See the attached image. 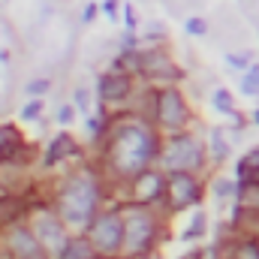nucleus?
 I'll return each mask as SVG.
<instances>
[{"label":"nucleus","instance_id":"26","mask_svg":"<svg viewBox=\"0 0 259 259\" xmlns=\"http://www.w3.org/2000/svg\"><path fill=\"white\" fill-rule=\"evenodd\" d=\"M42 115V100H27L21 106V121H36Z\"/></svg>","mask_w":259,"mask_h":259},{"label":"nucleus","instance_id":"19","mask_svg":"<svg viewBox=\"0 0 259 259\" xmlns=\"http://www.w3.org/2000/svg\"><path fill=\"white\" fill-rule=\"evenodd\" d=\"M223 136H226V133L220 127L211 133V157H214V163H223V160L229 157V142H226Z\"/></svg>","mask_w":259,"mask_h":259},{"label":"nucleus","instance_id":"2","mask_svg":"<svg viewBox=\"0 0 259 259\" xmlns=\"http://www.w3.org/2000/svg\"><path fill=\"white\" fill-rule=\"evenodd\" d=\"M97 202H100V184H97V178L91 172L69 175L61 184V190H58V199H55L61 220L66 226H75V229L91 226L97 220V214H94Z\"/></svg>","mask_w":259,"mask_h":259},{"label":"nucleus","instance_id":"27","mask_svg":"<svg viewBox=\"0 0 259 259\" xmlns=\"http://www.w3.org/2000/svg\"><path fill=\"white\" fill-rule=\"evenodd\" d=\"M124 27H127V33H136L139 30V12H136V6L133 3H124Z\"/></svg>","mask_w":259,"mask_h":259},{"label":"nucleus","instance_id":"32","mask_svg":"<svg viewBox=\"0 0 259 259\" xmlns=\"http://www.w3.org/2000/svg\"><path fill=\"white\" fill-rule=\"evenodd\" d=\"M253 124H256V127H259V109H256V112H253Z\"/></svg>","mask_w":259,"mask_h":259},{"label":"nucleus","instance_id":"9","mask_svg":"<svg viewBox=\"0 0 259 259\" xmlns=\"http://www.w3.org/2000/svg\"><path fill=\"white\" fill-rule=\"evenodd\" d=\"M133 94V78L121 69H112L100 78V100L103 103H121Z\"/></svg>","mask_w":259,"mask_h":259},{"label":"nucleus","instance_id":"1","mask_svg":"<svg viewBox=\"0 0 259 259\" xmlns=\"http://www.w3.org/2000/svg\"><path fill=\"white\" fill-rule=\"evenodd\" d=\"M103 157L121 178L136 181L142 172L151 169V160L157 157V136L142 121H124L109 136Z\"/></svg>","mask_w":259,"mask_h":259},{"label":"nucleus","instance_id":"20","mask_svg":"<svg viewBox=\"0 0 259 259\" xmlns=\"http://www.w3.org/2000/svg\"><path fill=\"white\" fill-rule=\"evenodd\" d=\"M241 94L244 97H259V64H253L250 72L241 78Z\"/></svg>","mask_w":259,"mask_h":259},{"label":"nucleus","instance_id":"16","mask_svg":"<svg viewBox=\"0 0 259 259\" xmlns=\"http://www.w3.org/2000/svg\"><path fill=\"white\" fill-rule=\"evenodd\" d=\"M49 91H52V78H49V75L30 78V81L24 84V94H27V100H42V97H46Z\"/></svg>","mask_w":259,"mask_h":259},{"label":"nucleus","instance_id":"18","mask_svg":"<svg viewBox=\"0 0 259 259\" xmlns=\"http://www.w3.org/2000/svg\"><path fill=\"white\" fill-rule=\"evenodd\" d=\"M211 103H214V109H217L220 115H235V100H232V94H229L226 88H217V91L211 94Z\"/></svg>","mask_w":259,"mask_h":259},{"label":"nucleus","instance_id":"14","mask_svg":"<svg viewBox=\"0 0 259 259\" xmlns=\"http://www.w3.org/2000/svg\"><path fill=\"white\" fill-rule=\"evenodd\" d=\"M18 139H21V136H18L12 127H0V160H12L15 148L21 145Z\"/></svg>","mask_w":259,"mask_h":259},{"label":"nucleus","instance_id":"10","mask_svg":"<svg viewBox=\"0 0 259 259\" xmlns=\"http://www.w3.org/2000/svg\"><path fill=\"white\" fill-rule=\"evenodd\" d=\"M6 250H9L12 259H42L46 256L42 244L36 241V235L30 229H15L9 235V241H6Z\"/></svg>","mask_w":259,"mask_h":259},{"label":"nucleus","instance_id":"21","mask_svg":"<svg viewBox=\"0 0 259 259\" xmlns=\"http://www.w3.org/2000/svg\"><path fill=\"white\" fill-rule=\"evenodd\" d=\"M184 30H187V36H205V33H208V21H205L202 15H190V18L184 21Z\"/></svg>","mask_w":259,"mask_h":259},{"label":"nucleus","instance_id":"13","mask_svg":"<svg viewBox=\"0 0 259 259\" xmlns=\"http://www.w3.org/2000/svg\"><path fill=\"white\" fill-rule=\"evenodd\" d=\"M100 253L94 250L91 238H69V244L64 247L61 259H97Z\"/></svg>","mask_w":259,"mask_h":259},{"label":"nucleus","instance_id":"24","mask_svg":"<svg viewBox=\"0 0 259 259\" xmlns=\"http://www.w3.org/2000/svg\"><path fill=\"white\" fill-rule=\"evenodd\" d=\"M232 259H259V244L256 241H241V244L235 247Z\"/></svg>","mask_w":259,"mask_h":259},{"label":"nucleus","instance_id":"22","mask_svg":"<svg viewBox=\"0 0 259 259\" xmlns=\"http://www.w3.org/2000/svg\"><path fill=\"white\" fill-rule=\"evenodd\" d=\"M75 115H78V109H75L72 103H64V106H58V112H55V121H58L61 127H69V124L75 121Z\"/></svg>","mask_w":259,"mask_h":259},{"label":"nucleus","instance_id":"4","mask_svg":"<svg viewBox=\"0 0 259 259\" xmlns=\"http://www.w3.org/2000/svg\"><path fill=\"white\" fill-rule=\"evenodd\" d=\"M163 166L172 172V175H178V172H199L202 166H205V145L190 136V133H175L169 142H166V148H163Z\"/></svg>","mask_w":259,"mask_h":259},{"label":"nucleus","instance_id":"3","mask_svg":"<svg viewBox=\"0 0 259 259\" xmlns=\"http://www.w3.org/2000/svg\"><path fill=\"white\" fill-rule=\"evenodd\" d=\"M157 238V220L148 205H130L124 208V250L130 256H145L154 247Z\"/></svg>","mask_w":259,"mask_h":259},{"label":"nucleus","instance_id":"15","mask_svg":"<svg viewBox=\"0 0 259 259\" xmlns=\"http://www.w3.org/2000/svg\"><path fill=\"white\" fill-rule=\"evenodd\" d=\"M205 226H208V217H205V211H196L193 220H190V226L181 232V241H196V238H202V235H205Z\"/></svg>","mask_w":259,"mask_h":259},{"label":"nucleus","instance_id":"12","mask_svg":"<svg viewBox=\"0 0 259 259\" xmlns=\"http://www.w3.org/2000/svg\"><path fill=\"white\" fill-rule=\"evenodd\" d=\"M69 154H78V145H75V139H72L69 133H61V136H55V139H52V145H49L46 166H55V163H61L64 157H69Z\"/></svg>","mask_w":259,"mask_h":259},{"label":"nucleus","instance_id":"31","mask_svg":"<svg viewBox=\"0 0 259 259\" xmlns=\"http://www.w3.org/2000/svg\"><path fill=\"white\" fill-rule=\"evenodd\" d=\"M250 181H253V184H259V172H253V175H250Z\"/></svg>","mask_w":259,"mask_h":259},{"label":"nucleus","instance_id":"6","mask_svg":"<svg viewBox=\"0 0 259 259\" xmlns=\"http://www.w3.org/2000/svg\"><path fill=\"white\" fill-rule=\"evenodd\" d=\"M88 238L100 256H115L118 250H124V214L118 211L97 214V220L88 229Z\"/></svg>","mask_w":259,"mask_h":259},{"label":"nucleus","instance_id":"5","mask_svg":"<svg viewBox=\"0 0 259 259\" xmlns=\"http://www.w3.org/2000/svg\"><path fill=\"white\" fill-rule=\"evenodd\" d=\"M30 232H33L36 241L42 244L46 256L61 259L64 247L69 244V238H66V223L61 220V214L52 211V208H39L36 214H30Z\"/></svg>","mask_w":259,"mask_h":259},{"label":"nucleus","instance_id":"29","mask_svg":"<svg viewBox=\"0 0 259 259\" xmlns=\"http://www.w3.org/2000/svg\"><path fill=\"white\" fill-rule=\"evenodd\" d=\"M100 12H103V9H100V3H97V0H88V3H84V9H81V24H94Z\"/></svg>","mask_w":259,"mask_h":259},{"label":"nucleus","instance_id":"28","mask_svg":"<svg viewBox=\"0 0 259 259\" xmlns=\"http://www.w3.org/2000/svg\"><path fill=\"white\" fill-rule=\"evenodd\" d=\"M226 64L232 69H250V55H241V52H226Z\"/></svg>","mask_w":259,"mask_h":259},{"label":"nucleus","instance_id":"23","mask_svg":"<svg viewBox=\"0 0 259 259\" xmlns=\"http://www.w3.org/2000/svg\"><path fill=\"white\" fill-rule=\"evenodd\" d=\"M100 9H103V15H106L109 21H121V18H124V6H121L118 0H103Z\"/></svg>","mask_w":259,"mask_h":259},{"label":"nucleus","instance_id":"11","mask_svg":"<svg viewBox=\"0 0 259 259\" xmlns=\"http://www.w3.org/2000/svg\"><path fill=\"white\" fill-rule=\"evenodd\" d=\"M166 181L157 175V172H142L139 178H136V187H133V199H136V205H154L157 199H163L166 196Z\"/></svg>","mask_w":259,"mask_h":259},{"label":"nucleus","instance_id":"8","mask_svg":"<svg viewBox=\"0 0 259 259\" xmlns=\"http://www.w3.org/2000/svg\"><path fill=\"white\" fill-rule=\"evenodd\" d=\"M166 196H169V208L172 211H184V208L199 205L202 184L196 181V175H190V172H178V175H172V181L166 187Z\"/></svg>","mask_w":259,"mask_h":259},{"label":"nucleus","instance_id":"17","mask_svg":"<svg viewBox=\"0 0 259 259\" xmlns=\"http://www.w3.org/2000/svg\"><path fill=\"white\" fill-rule=\"evenodd\" d=\"M72 106L81 112V118H88V115H91L94 100H91V91H88L84 84H75V88H72Z\"/></svg>","mask_w":259,"mask_h":259},{"label":"nucleus","instance_id":"33","mask_svg":"<svg viewBox=\"0 0 259 259\" xmlns=\"http://www.w3.org/2000/svg\"><path fill=\"white\" fill-rule=\"evenodd\" d=\"M0 3H9V0H0Z\"/></svg>","mask_w":259,"mask_h":259},{"label":"nucleus","instance_id":"7","mask_svg":"<svg viewBox=\"0 0 259 259\" xmlns=\"http://www.w3.org/2000/svg\"><path fill=\"white\" fill-rule=\"evenodd\" d=\"M154 118L157 124L166 130H181L187 121H190V112H187V103L181 97L178 88H160L154 94Z\"/></svg>","mask_w":259,"mask_h":259},{"label":"nucleus","instance_id":"30","mask_svg":"<svg viewBox=\"0 0 259 259\" xmlns=\"http://www.w3.org/2000/svg\"><path fill=\"white\" fill-rule=\"evenodd\" d=\"M241 166H244L250 175H253V172H259V148H253V151H247V154H244Z\"/></svg>","mask_w":259,"mask_h":259},{"label":"nucleus","instance_id":"25","mask_svg":"<svg viewBox=\"0 0 259 259\" xmlns=\"http://www.w3.org/2000/svg\"><path fill=\"white\" fill-rule=\"evenodd\" d=\"M214 196H217V199H223V196H238V184H235L232 178H217Z\"/></svg>","mask_w":259,"mask_h":259}]
</instances>
